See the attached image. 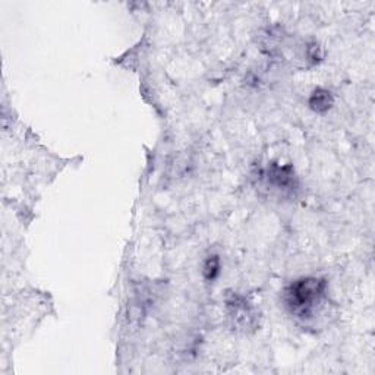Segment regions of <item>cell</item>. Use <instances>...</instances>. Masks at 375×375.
Instances as JSON below:
<instances>
[{
	"mask_svg": "<svg viewBox=\"0 0 375 375\" xmlns=\"http://www.w3.org/2000/svg\"><path fill=\"white\" fill-rule=\"evenodd\" d=\"M327 282L318 277H302L290 283L285 294L283 302L292 315L301 319H310L326 298Z\"/></svg>",
	"mask_w": 375,
	"mask_h": 375,
	"instance_id": "obj_1",
	"label": "cell"
},
{
	"mask_svg": "<svg viewBox=\"0 0 375 375\" xmlns=\"http://www.w3.org/2000/svg\"><path fill=\"white\" fill-rule=\"evenodd\" d=\"M228 310L230 314V318L234 321V324L241 326L242 328L253 327L255 323V314L251 305L246 302V299L241 295H232L228 302Z\"/></svg>",
	"mask_w": 375,
	"mask_h": 375,
	"instance_id": "obj_2",
	"label": "cell"
},
{
	"mask_svg": "<svg viewBox=\"0 0 375 375\" xmlns=\"http://www.w3.org/2000/svg\"><path fill=\"white\" fill-rule=\"evenodd\" d=\"M269 182L279 188V189H294L295 186V172L292 166H280V164H270V168L266 172Z\"/></svg>",
	"mask_w": 375,
	"mask_h": 375,
	"instance_id": "obj_3",
	"label": "cell"
},
{
	"mask_svg": "<svg viewBox=\"0 0 375 375\" xmlns=\"http://www.w3.org/2000/svg\"><path fill=\"white\" fill-rule=\"evenodd\" d=\"M310 109L315 113H326L335 106V97L326 88H315L308 100Z\"/></svg>",
	"mask_w": 375,
	"mask_h": 375,
	"instance_id": "obj_4",
	"label": "cell"
},
{
	"mask_svg": "<svg viewBox=\"0 0 375 375\" xmlns=\"http://www.w3.org/2000/svg\"><path fill=\"white\" fill-rule=\"evenodd\" d=\"M220 269H221L220 258L217 255L208 257L207 261L204 262V269H202L204 277L208 282H213L214 279H217V276L220 274Z\"/></svg>",
	"mask_w": 375,
	"mask_h": 375,
	"instance_id": "obj_5",
	"label": "cell"
}]
</instances>
